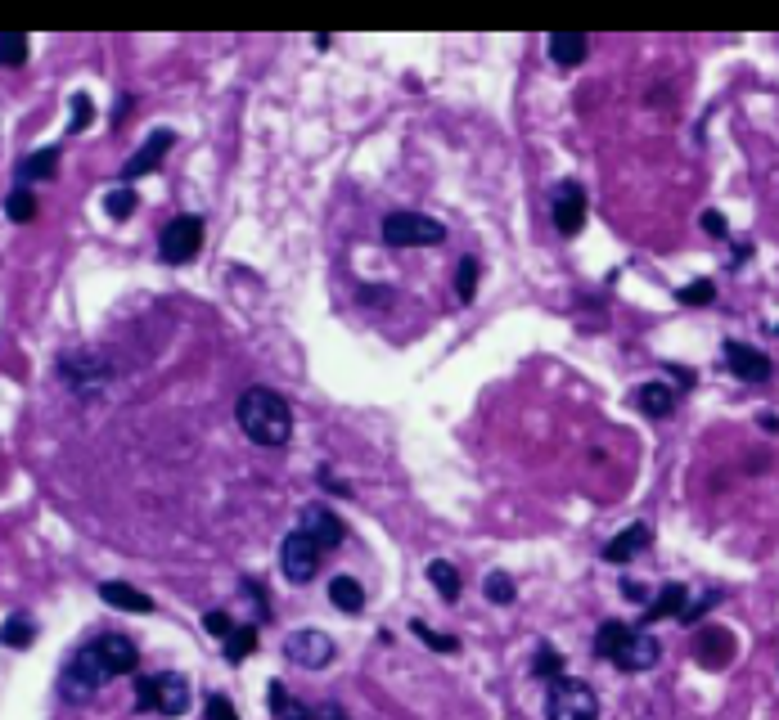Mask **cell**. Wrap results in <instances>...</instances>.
Returning a JSON list of instances; mask_svg holds the SVG:
<instances>
[{
    "label": "cell",
    "instance_id": "6da1fadb",
    "mask_svg": "<svg viewBox=\"0 0 779 720\" xmlns=\"http://www.w3.org/2000/svg\"><path fill=\"white\" fill-rule=\"evenodd\" d=\"M235 419H239V428L248 432L253 446H284L293 432L289 401H284L280 392H271V387H248L235 405Z\"/></svg>",
    "mask_w": 779,
    "mask_h": 720
},
{
    "label": "cell",
    "instance_id": "7a4b0ae2",
    "mask_svg": "<svg viewBox=\"0 0 779 720\" xmlns=\"http://www.w3.org/2000/svg\"><path fill=\"white\" fill-rule=\"evenodd\" d=\"M545 720H599V698L586 680L559 675L545 689Z\"/></svg>",
    "mask_w": 779,
    "mask_h": 720
},
{
    "label": "cell",
    "instance_id": "3957f363",
    "mask_svg": "<svg viewBox=\"0 0 779 720\" xmlns=\"http://www.w3.org/2000/svg\"><path fill=\"white\" fill-rule=\"evenodd\" d=\"M136 707L158 711V716H185L190 711V684L176 671L145 675V680H136Z\"/></svg>",
    "mask_w": 779,
    "mask_h": 720
},
{
    "label": "cell",
    "instance_id": "277c9868",
    "mask_svg": "<svg viewBox=\"0 0 779 720\" xmlns=\"http://www.w3.org/2000/svg\"><path fill=\"white\" fill-rule=\"evenodd\" d=\"M203 216L185 212V216H172V221L163 225V234H158V257L167 261V266H185V261L199 257L203 248Z\"/></svg>",
    "mask_w": 779,
    "mask_h": 720
},
{
    "label": "cell",
    "instance_id": "5b68a950",
    "mask_svg": "<svg viewBox=\"0 0 779 720\" xmlns=\"http://www.w3.org/2000/svg\"><path fill=\"white\" fill-rule=\"evenodd\" d=\"M446 230L442 221L419 212H388L383 216V243L388 248H424V243H442Z\"/></svg>",
    "mask_w": 779,
    "mask_h": 720
},
{
    "label": "cell",
    "instance_id": "8992f818",
    "mask_svg": "<svg viewBox=\"0 0 779 720\" xmlns=\"http://www.w3.org/2000/svg\"><path fill=\"white\" fill-rule=\"evenodd\" d=\"M284 657H289L293 666H302V671H325V666L338 657V644L325 635V630L307 626V630H293V635L284 639Z\"/></svg>",
    "mask_w": 779,
    "mask_h": 720
},
{
    "label": "cell",
    "instance_id": "52a82bcc",
    "mask_svg": "<svg viewBox=\"0 0 779 720\" xmlns=\"http://www.w3.org/2000/svg\"><path fill=\"white\" fill-rule=\"evenodd\" d=\"M59 378H64L77 396H100L104 383H109V365H104L95 351H68V356L59 360Z\"/></svg>",
    "mask_w": 779,
    "mask_h": 720
},
{
    "label": "cell",
    "instance_id": "ba28073f",
    "mask_svg": "<svg viewBox=\"0 0 779 720\" xmlns=\"http://www.w3.org/2000/svg\"><path fill=\"white\" fill-rule=\"evenodd\" d=\"M320 554H325V549H320V540L311 536V531H289V536H284V545H280V567H284V576H289V581H311V576H316V567H320Z\"/></svg>",
    "mask_w": 779,
    "mask_h": 720
},
{
    "label": "cell",
    "instance_id": "9c48e42d",
    "mask_svg": "<svg viewBox=\"0 0 779 720\" xmlns=\"http://www.w3.org/2000/svg\"><path fill=\"white\" fill-rule=\"evenodd\" d=\"M550 216H554V230L568 234V239L581 230V225H586V189H581V180H559L554 203H550Z\"/></svg>",
    "mask_w": 779,
    "mask_h": 720
},
{
    "label": "cell",
    "instance_id": "30bf717a",
    "mask_svg": "<svg viewBox=\"0 0 779 720\" xmlns=\"http://www.w3.org/2000/svg\"><path fill=\"white\" fill-rule=\"evenodd\" d=\"M725 365H730V374L739 378V383H766V378L775 374L766 351L748 347V342H725Z\"/></svg>",
    "mask_w": 779,
    "mask_h": 720
},
{
    "label": "cell",
    "instance_id": "8fae6325",
    "mask_svg": "<svg viewBox=\"0 0 779 720\" xmlns=\"http://www.w3.org/2000/svg\"><path fill=\"white\" fill-rule=\"evenodd\" d=\"M86 648L100 657V666L109 675H131V671H136V662H140V648L131 644L127 635H100V639H91Z\"/></svg>",
    "mask_w": 779,
    "mask_h": 720
},
{
    "label": "cell",
    "instance_id": "7c38bea8",
    "mask_svg": "<svg viewBox=\"0 0 779 720\" xmlns=\"http://www.w3.org/2000/svg\"><path fill=\"white\" fill-rule=\"evenodd\" d=\"M172 144H176V131H167V126H163V131H149V135H145V144H140V149L127 158V167H122V180H140V176H149V171H154L158 162L167 158V149H172Z\"/></svg>",
    "mask_w": 779,
    "mask_h": 720
},
{
    "label": "cell",
    "instance_id": "4fadbf2b",
    "mask_svg": "<svg viewBox=\"0 0 779 720\" xmlns=\"http://www.w3.org/2000/svg\"><path fill=\"white\" fill-rule=\"evenodd\" d=\"M658 657H662V644L649 635V630H631L626 635V644H622V653L613 657V666L617 671H653L658 666Z\"/></svg>",
    "mask_w": 779,
    "mask_h": 720
},
{
    "label": "cell",
    "instance_id": "5bb4252c",
    "mask_svg": "<svg viewBox=\"0 0 779 720\" xmlns=\"http://www.w3.org/2000/svg\"><path fill=\"white\" fill-rule=\"evenodd\" d=\"M649 540H653L649 522H631V527H622L604 545V563H631L635 554H644V549H649Z\"/></svg>",
    "mask_w": 779,
    "mask_h": 720
},
{
    "label": "cell",
    "instance_id": "9a60e30c",
    "mask_svg": "<svg viewBox=\"0 0 779 720\" xmlns=\"http://www.w3.org/2000/svg\"><path fill=\"white\" fill-rule=\"evenodd\" d=\"M298 527L311 531V536L320 540V549L343 545V536H347V527L334 518V509H325V504H307V509H302V522H298Z\"/></svg>",
    "mask_w": 779,
    "mask_h": 720
},
{
    "label": "cell",
    "instance_id": "2e32d148",
    "mask_svg": "<svg viewBox=\"0 0 779 720\" xmlns=\"http://www.w3.org/2000/svg\"><path fill=\"white\" fill-rule=\"evenodd\" d=\"M631 401H635V410L649 414V419H667V414L676 410V387L671 383H640Z\"/></svg>",
    "mask_w": 779,
    "mask_h": 720
},
{
    "label": "cell",
    "instance_id": "e0dca14e",
    "mask_svg": "<svg viewBox=\"0 0 779 720\" xmlns=\"http://www.w3.org/2000/svg\"><path fill=\"white\" fill-rule=\"evenodd\" d=\"M59 171V144H50V149H37L28 153V158H19V167H14V176H19V185H37V180H55Z\"/></svg>",
    "mask_w": 779,
    "mask_h": 720
},
{
    "label": "cell",
    "instance_id": "ac0fdd59",
    "mask_svg": "<svg viewBox=\"0 0 779 720\" xmlns=\"http://www.w3.org/2000/svg\"><path fill=\"white\" fill-rule=\"evenodd\" d=\"M100 599L109 603V608H122V612H154V599H149L145 590H136V585H127V581H104Z\"/></svg>",
    "mask_w": 779,
    "mask_h": 720
},
{
    "label": "cell",
    "instance_id": "d6986e66",
    "mask_svg": "<svg viewBox=\"0 0 779 720\" xmlns=\"http://www.w3.org/2000/svg\"><path fill=\"white\" fill-rule=\"evenodd\" d=\"M586 54H590L586 32H554L550 36V59L559 63V68H577V63H586Z\"/></svg>",
    "mask_w": 779,
    "mask_h": 720
},
{
    "label": "cell",
    "instance_id": "ffe728a7",
    "mask_svg": "<svg viewBox=\"0 0 779 720\" xmlns=\"http://www.w3.org/2000/svg\"><path fill=\"white\" fill-rule=\"evenodd\" d=\"M266 707L275 711V720H311V707L293 698V693L284 689V680H271V689H266Z\"/></svg>",
    "mask_w": 779,
    "mask_h": 720
},
{
    "label": "cell",
    "instance_id": "44dd1931",
    "mask_svg": "<svg viewBox=\"0 0 779 720\" xmlns=\"http://www.w3.org/2000/svg\"><path fill=\"white\" fill-rule=\"evenodd\" d=\"M329 603H334L338 612H347V617H356V612L365 608V590L356 576H334L329 581Z\"/></svg>",
    "mask_w": 779,
    "mask_h": 720
},
{
    "label": "cell",
    "instance_id": "7402d4cb",
    "mask_svg": "<svg viewBox=\"0 0 779 720\" xmlns=\"http://www.w3.org/2000/svg\"><path fill=\"white\" fill-rule=\"evenodd\" d=\"M635 626H626V621H604V626L595 630V657H604V662H613L617 653H622L626 635H631Z\"/></svg>",
    "mask_w": 779,
    "mask_h": 720
},
{
    "label": "cell",
    "instance_id": "603a6c76",
    "mask_svg": "<svg viewBox=\"0 0 779 720\" xmlns=\"http://www.w3.org/2000/svg\"><path fill=\"white\" fill-rule=\"evenodd\" d=\"M680 612H685V585L680 581H671L667 590L658 594V599L649 603V608H644V621H662V617H680Z\"/></svg>",
    "mask_w": 779,
    "mask_h": 720
},
{
    "label": "cell",
    "instance_id": "cb8c5ba5",
    "mask_svg": "<svg viewBox=\"0 0 779 720\" xmlns=\"http://www.w3.org/2000/svg\"><path fill=\"white\" fill-rule=\"evenodd\" d=\"M428 581H433V590L442 594L446 603H455V599H460V590H464V585H460V572H455V567L446 563V558H433V563H428Z\"/></svg>",
    "mask_w": 779,
    "mask_h": 720
},
{
    "label": "cell",
    "instance_id": "d4e9b609",
    "mask_svg": "<svg viewBox=\"0 0 779 720\" xmlns=\"http://www.w3.org/2000/svg\"><path fill=\"white\" fill-rule=\"evenodd\" d=\"M59 698H64V702H73V707H82V702H91V698H95V684H91V680H82V675H77L73 666H64V675H59Z\"/></svg>",
    "mask_w": 779,
    "mask_h": 720
},
{
    "label": "cell",
    "instance_id": "484cf974",
    "mask_svg": "<svg viewBox=\"0 0 779 720\" xmlns=\"http://www.w3.org/2000/svg\"><path fill=\"white\" fill-rule=\"evenodd\" d=\"M136 203H140V198H136V189H131V185H118V189L104 194V212H109L113 221H127V216L136 212Z\"/></svg>",
    "mask_w": 779,
    "mask_h": 720
},
{
    "label": "cell",
    "instance_id": "4316f807",
    "mask_svg": "<svg viewBox=\"0 0 779 720\" xmlns=\"http://www.w3.org/2000/svg\"><path fill=\"white\" fill-rule=\"evenodd\" d=\"M532 675H536V680H559V675H563V653H559V648H550V644L536 648Z\"/></svg>",
    "mask_w": 779,
    "mask_h": 720
},
{
    "label": "cell",
    "instance_id": "83f0119b",
    "mask_svg": "<svg viewBox=\"0 0 779 720\" xmlns=\"http://www.w3.org/2000/svg\"><path fill=\"white\" fill-rule=\"evenodd\" d=\"M257 648V626H235V635H226V662H244Z\"/></svg>",
    "mask_w": 779,
    "mask_h": 720
},
{
    "label": "cell",
    "instance_id": "f1b7e54d",
    "mask_svg": "<svg viewBox=\"0 0 779 720\" xmlns=\"http://www.w3.org/2000/svg\"><path fill=\"white\" fill-rule=\"evenodd\" d=\"M478 293V257H460V270H455V297L460 302H473Z\"/></svg>",
    "mask_w": 779,
    "mask_h": 720
},
{
    "label": "cell",
    "instance_id": "f546056e",
    "mask_svg": "<svg viewBox=\"0 0 779 720\" xmlns=\"http://www.w3.org/2000/svg\"><path fill=\"white\" fill-rule=\"evenodd\" d=\"M0 59H5V68H23L28 63V41L19 32H5L0 36Z\"/></svg>",
    "mask_w": 779,
    "mask_h": 720
},
{
    "label": "cell",
    "instance_id": "4dcf8cb0",
    "mask_svg": "<svg viewBox=\"0 0 779 720\" xmlns=\"http://www.w3.org/2000/svg\"><path fill=\"white\" fill-rule=\"evenodd\" d=\"M32 639H37V626H32L28 617H19V612H14V617L5 621V644H10V648H28Z\"/></svg>",
    "mask_w": 779,
    "mask_h": 720
},
{
    "label": "cell",
    "instance_id": "1f68e13d",
    "mask_svg": "<svg viewBox=\"0 0 779 720\" xmlns=\"http://www.w3.org/2000/svg\"><path fill=\"white\" fill-rule=\"evenodd\" d=\"M410 630H415V635L424 639V644L433 648V653H455V648H460V639H455V635H437V630L428 626V621H410Z\"/></svg>",
    "mask_w": 779,
    "mask_h": 720
},
{
    "label": "cell",
    "instance_id": "d6a6232c",
    "mask_svg": "<svg viewBox=\"0 0 779 720\" xmlns=\"http://www.w3.org/2000/svg\"><path fill=\"white\" fill-rule=\"evenodd\" d=\"M676 302H685V306H707V302H716V284L712 279H694V284H685L676 293Z\"/></svg>",
    "mask_w": 779,
    "mask_h": 720
},
{
    "label": "cell",
    "instance_id": "836d02e7",
    "mask_svg": "<svg viewBox=\"0 0 779 720\" xmlns=\"http://www.w3.org/2000/svg\"><path fill=\"white\" fill-rule=\"evenodd\" d=\"M5 212H10V221H32V216H37V198L19 185L10 198H5Z\"/></svg>",
    "mask_w": 779,
    "mask_h": 720
},
{
    "label": "cell",
    "instance_id": "e575fe53",
    "mask_svg": "<svg viewBox=\"0 0 779 720\" xmlns=\"http://www.w3.org/2000/svg\"><path fill=\"white\" fill-rule=\"evenodd\" d=\"M95 117V99L86 95V90H77L73 95V117H68V135H77V131H86V122Z\"/></svg>",
    "mask_w": 779,
    "mask_h": 720
},
{
    "label": "cell",
    "instance_id": "d590c367",
    "mask_svg": "<svg viewBox=\"0 0 779 720\" xmlns=\"http://www.w3.org/2000/svg\"><path fill=\"white\" fill-rule=\"evenodd\" d=\"M487 599L491 603H514V581L505 572H491L487 576Z\"/></svg>",
    "mask_w": 779,
    "mask_h": 720
},
{
    "label": "cell",
    "instance_id": "8d00e7d4",
    "mask_svg": "<svg viewBox=\"0 0 779 720\" xmlns=\"http://www.w3.org/2000/svg\"><path fill=\"white\" fill-rule=\"evenodd\" d=\"M203 711H208V720H239L235 702H230L226 693H212V698H208V707H203Z\"/></svg>",
    "mask_w": 779,
    "mask_h": 720
},
{
    "label": "cell",
    "instance_id": "74e56055",
    "mask_svg": "<svg viewBox=\"0 0 779 720\" xmlns=\"http://www.w3.org/2000/svg\"><path fill=\"white\" fill-rule=\"evenodd\" d=\"M712 603H716V594H707V599H698V603H685V612H680V621H685V626H694V621L703 617V612L712 608Z\"/></svg>",
    "mask_w": 779,
    "mask_h": 720
},
{
    "label": "cell",
    "instance_id": "f35d334b",
    "mask_svg": "<svg viewBox=\"0 0 779 720\" xmlns=\"http://www.w3.org/2000/svg\"><path fill=\"white\" fill-rule=\"evenodd\" d=\"M703 230L712 234V239H725V216L716 212V207H707V212H703Z\"/></svg>",
    "mask_w": 779,
    "mask_h": 720
},
{
    "label": "cell",
    "instance_id": "ab89813d",
    "mask_svg": "<svg viewBox=\"0 0 779 720\" xmlns=\"http://www.w3.org/2000/svg\"><path fill=\"white\" fill-rule=\"evenodd\" d=\"M208 630H212V635H235V621L217 608V612H208Z\"/></svg>",
    "mask_w": 779,
    "mask_h": 720
},
{
    "label": "cell",
    "instance_id": "60d3db41",
    "mask_svg": "<svg viewBox=\"0 0 779 720\" xmlns=\"http://www.w3.org/2000/svg\"><path fill=\"white\" fill-rule=\"evenodd\" d=\"M622 594H626V599H644V585H635V581H622Z\"/></svg>",
    "mask_w": 779,
    "mask_h": 720
},
{
    "label": "cell",
    "instance_id": "b9f144b4",
    "mask_svg": "<svg viewBox=\"0 0 779 720\" xmlns=\"http://www.w3.org/2000/svg\"><path fill=\"white\" fill-rule=\"evenodd\" d=\"M325 720H347V716H343V711L334 707V702H329V707H325Z\"/></svg>",
    "mask_w": 779,
    "mask_h": 720
}]
</instances>
